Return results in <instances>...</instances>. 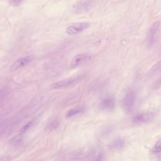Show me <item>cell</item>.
Segmentation results:
<instances>
[{"mask_svg":"<svg viewBox=\"0 0 161 161\" xmlns=\"http://www.w3.org/2000/svg\"><path fill=\"white\" fill-rule=\"evenodd\" d=\"M83 78L82 75H78L70 78H66L52 83L50 85V88L52 89H63L74 86L80 82L83 79Z\"/></svg>","mask_w":161,"mask_h":161,"instance_id":"6da1fadb","label":"cell"},{"mask_svg":"<svg viewBox=\"0 0 161 161\" xmlns=\"http://www.w3.org/2000/svg\"><path fill=\"white\" fill-rule=\"evenodd\" d=\"M155 116V114L152 112L143 113L137 114L133 118V121L135 123H145L151 121Z\"/></svg>","mask_w":161,"mask_h":161,"instance_id":"9c48e42d","label":"cell"},{"mask_svg":"<svg viewBox=\"0 0 161 161\" xmlns=\"http://www.w3.org/2000/svg\"><path fill=\"white\" fill-rule=\"evenodd\" d=\"M115 104V100L113 97L106 96L101 100L100 103L99 107L103 111H110L114 109Z\"/></svg>","mask_w":161,"mask_h":161,"instance_id":"ba28073f","label":"cell"},{"mask_svg":"<svg viewBox=\"0 0 161 161\" xmlns=\"http://www.w3.org/2000/svg\"><path fill=\"white\" fill-rule=\"evenodd\" d=\"M104 157L103 152L99 148H95L91 149L88 152L86 158L87 160H103Z\"/></svg>","mask_w":161,"mask_h":161,"instance_id":"30bf717a","label":"cell"},{"mask_svg":"<svg viewBox=\"0 0 161 161\" xmlns=\"http://www.w3.org/2000/svg\"><path fill=\"white\" fill-rule=\"evenodd\" d=\"M32 124H33V121H30L26 123L22 128V129H20L19 134L22 135V134H24L25 132H26L27 130H29V129L31 127Z\"/></svg>","mask_w":161,"mask_h":161,"instance_id":"9a60e30c","label":"cell"},{"mask_svg":"<svg viewBox=\"0 0 161 161\" xmlns=\"http://www.w3.org/2000/svg\"><path fill=\"white\" fill-rule=\"evenodd\" d=\"M160 24V22L159 21H156L153 23L150 27H149L146 37V42L148 46H150L154 45L155 42V37L157 33Z\"/></svg>","mask_w":161,"mask_h":161,"instance_id":"3957f363","label":"cell"},{"mask_svg":"<svg viewBox=\"0 0 161 161\" xmlns=\"http://www.w3.org/2000/svg\"><path fill=\"white\" fill-rule=\"evenodd\" d=\"M113 127L110 125H107L103 127L98 132V136L100 137H104L110 134Z\"/></svg>","mask_w":161,"mask_h":161,"instance_id":"4fadbf2b","label":"cell"},{"mask_svg":"<svg viewBox=\"0 0 161 161\" xmlns=\"http://www.w3.org/2000/svg\"><path fill=\"white\" fill-rule=\"evenodd\" d=\"M84 108L82 106H77L74 108H71L68 111L66 114V117L70 118L76 115H78L81 113H83Z\"/></svg>","mask_w":161,"mask_h":161,"instance_id":"8fae6325","label":"cell"},{"mask_svg":"<svg viewBox=\"0 0 161 161\" xmlns=\"http://www.w3.org/2000/svg\"><path fill=\"white\" fill-rule=\"evenodd\" d=\"M125 142L124 140L121 139H118L113 141L111 144V147L113 150H119L124 147Z\"/></svg>","mask_w":161,"mask_h":161,"instance_id":"7c38bea8","label":"cell"},{"mask_svg":"<svg viewBox=\"0 0 161 161\" xmlns=\"http://www.w3.org/2000/svg\"><path fill=\"white\" fill-rule=\"evenodd\" d=\"M135 99V92L132 89L128 90L123 100L124 108L127 111H130L134 106Z\"/></svg>","mask_w":161,"mask_h":161,"instance_id":"8992f818","label":"cell"},{"mask_svg":"<svg viewBox=\"0 0 161 161\" xmlns=\"http://www.w3.org/2000/svg\"><path fill=\"white\" fill-rule=\"evenodd\" d=\"M95 0H81L74 5L72 12L75 14H82L92 8L95 4Z\"/></svg>","mask_w":161,"mask_h":161,"instance_id":"7a4b0ae2","label":"cell"},{"mask_svg":"<svg viewBox=\"0 0 161 161\" xmlns=\"http://www.w3.org/2000/svg\"><path fill=\"white\" fill-rule=\"evenodd\" d=\"M161 151V138L156 142L153 148V152L154 153H158Z\"/></svg>","mask_w":161,"mask_h":161,"instance_id":"2e32d148","label":"cell"},{"mask_svg":"<svg viewBox=\"0 0 161 161\" xmlns=\"http://www.w3.org/2000/svg\"><path fill=\"white\" fill-rule=\"evenodd\" d=\"M9 1L12 5L17 6L22 4L23 0H9Z\"/></svg>","mask_w":161,"mask_h":161,"instance_id":"e0dca14e","label":"cell"},{"mask_svg":"<svg viewBox=\"0 0 161 161\" xmlns=\"http://www.w3.org/2000/svg\"><path fill=\"white\" fill-rule=\"evenodd\" d=\"M89 26V23H77L68 27L66 29V33L70 35L78 34L88 28Z\"/></svg>","mask_w":161,"mask_h":161,"instance_id":"277c9868","label":"cell"},{"mask_svg":"<svg viewBox=\"0 0 161 161\" xmlns=\"http://www.w3.org/2000/svg\"><path fill=\"white\" fill-rule=\"evenodd\" d=\"M59 126V122L58 120H56L52 121L49 123L47 127V130L50 132L53 131L56 129Z\"/></svg>","mask_w":161,"mask_h":161,"instance_id":"5bb4252c","label":"cell"},{"mask_svg":"<svg viewBox=\"0 0 161 161\" xmlns=\"http://www.w3.org/2000/svg\"><path fill=\"white\" fill-rule=\"evenodd\" d=\"M91 59V55L88 53H80L75 56L70 63V67L75 68Z\"/></svg>","mask_w":161,"mask_h":161,"instance_id":"5b68a950","label":"cell"},{"mask_svg":"<svg viewBox=\"0 0 161 161\" xmlns=\"http://www.w3.org/2000/svg\"><path fill=\"white\" fill-rule=\"evenodd\" d=\"M33 58L31 56H26L25 57H21L16 60L11 66V70L12 71H16L19 69L26 66L32 62Z\"/></svg>","mask_w":161,"mask_h":161,"instance_id":"52a82bcc","label":"cell"}]
</instances>
